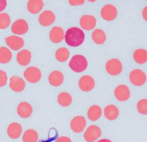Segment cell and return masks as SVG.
Masks as SVG:
<instances>
[{"label": "cell", "instance_id": "6da1fadb", "mask_svg": "<svg viewBox=\"0 0 147 142\" xmlns=\"http://www.w3.org/2000/svg\"><path fill=\"white\" fill-rule=\"evenodd\" d=\"M85 38L84 32L80 28L76 27H71L68 29L65 35L67 44L73 47L80 46L84 42Z\"/></svg>", "mask_w": 147, "mask_h": 142}, {"label": "cell", "instance_id": "7a4b0ae2", "mask_svg": "<svg viewBox=\"0 0 147 142\" xmlns=\"http://www.w3.org/2000/svg\"><path fill=\"white\" fill-rule=\"evenodd\" d=\"M88 66V62L85 56L77 55L71 58L69 62L70 69L77 73H81L85 71Z\"/></svg>", "mask_w": 147, "mask_h": 142}, {"label": "cell", "instance_id": "3957f363", "mask_svg": "<svg viewBox=\"0 0 147 142\" xmlns=\"http://www.w3.org/2000/svg\"><path fill=\"white\" fill-rule=\"evenodd\" d=\"M24 76L28 82L32 83H35L40 80L42 74L38 67L31 66L28 67L25 71Z\"/></svg>", "mask_w": 147, "mask_h": 142}, {"label": "cell", "instance_id": "277c9868", "mask_svg": "<svg viewBox=\"0 0 147 142\" xmlns=\"http://www.w3.org/2000/svg\"><path fill=\"white\" fill-rule=\"evenodd\" d=\"M129 80L133 85L136 86H141L146 82L147 77L142 70L134 69L129 74Z\"/></svg>", "mask_w": 147, "mask_h": 142}, {"label": "cell", "instance_id": "5b68a950", "mask_svg": "<svg viewBox=\"0 0 147 142\" xmlns=\"http://www.w3.org/2000/svg\"><path fill=\"white\" fill-rule=\"evenodd\" d=\"M100 128L96 125H91L87 129L84 137L87 142H94L101 137Z\"/></svg>", "mask_w": 147, "mask_h": 142}, {"label": "cell", "instance_id": "8992f818", "mask_svg": "<svg viewBox=\"0 0 147 142\" xmlns=\"http://www.w3.org/2000/svg\"><path fill=\"white\" fill-rule=\"evenodd\" d=\"M106 70L111 75H118L123 71V65L120 61L118 59L109 60L106 64Z\"/></svg>", "mask_w": 147, "mask_h": 142}, {"label": "cell", "instance_id": "52a82bcc", "mask_svg": "<svg viewBox=\"0 0 147 142\" xmlns=\"http://www.w3.org/2000/svg\"><path fill=\"white\" fill-rule=\"evenodd\" d=\"M87 122L85 118L82 116H77L72 119L70 127L73 131L76 133H80L82 132L86 126Z\"/></svg>", "mask_w": 147, "mask_h": 142}, {"label": "cell", "instance_id": "ba28073f", "mask_svg": "<svg viewBox=\"0 0 147 142\" xmlns=\"http://www.w3.org/2000/svg\"><path fill=\"white\" fill-rule=\"evenodd\" d=\"M101 17L107 21H112L116 19L117 15L116 8L112 4H107L101 10Z\"/></svg>", "mask_w": 147, "mask_h": 142}, {"label": "cell", "instance_id": "9c48e42d", "mask_svg": "<svg viewBox=\"0 0 147 142\" xmlns=\"http://www.w3.org/2000/svg\"><path fill=\"white\" fill-rule=\"evenodd\" d=\"M28 31V25L27 22L24 19H18L12 25V32L15 34H25Z\"/></svg>", "mask_w": 147, "mask_h": 142}, {"label": "cell", "instance_id": "30bf717a", "mask_svg": "<svg viewBox=\"0 0 147 142\" xmlns=\"http://www.w3.org/2000/svg\"><path fill=\"white\" fill-rule=\"evenodd\" d=\"M78 84L82 91L88 92L94 88L95 81L92 77L89 75H84L80 79Z\"/></svg>", "mask_w": 147, "mask_h": 142}, {"label": "cell", "instance_id": "8fae6325", "mask_svg": "<svg viewBox=\"0 0 147 142\" xmlns=\"http://www.w3.org/2000/svg\"><path fill=\"white\" fill-rule=\"evenodd\" d=\"M5 42L12 50L17 51L20 49L24 45L23 39L20 36L12 35L5 38Z\"/></svg>", "mask_w": 147, "mask_h": 142}, {"label": "cell", "instance_id": "7c38bea8", "mask_svg": "<svg viewBox=\"0 0 147 142\" xmlns=\"http://www.w3.org/2000/svg\"><path fill=\"white\" fill-rule=\"evenodd\" d=\"M115 96L120 102L127 100L130 97V90L127 85H118L115 90Z\"/></svg>", "mask_w": 147, "mask_h": 142}, {"label": "cell", "instance_id": "4fadbf2b", "mask_svg": "<svg viewBox=\"0 0 147 142\" xmlns=\"http://www.w3.org/2000/svg\"><path fill=\"white\" fill-rule=\"evenodd\" d=\"M55 15L53 12L50 10H46L43 12L40 15L39 18V23L41 25L47 27L54 23Z\"/></svg>", "mask_w": 147, "mask_h": 142}, {"label": "cell", "instance_id": "5bb4252c", "mask_svg": "<svg viewBox=\"0 0 147 142\" xmlns=\"http://www.w3.org/2000/svg\"><path fill=\"white\" fill-rule=\"evenodd\" d=\"M81 28L85 30H93L96 26V20L92 15H84L80 19Z\"/></svg>", "mask_w": 147, "mask_h": 142}, {"label": "cell", "instance_id": "9a60e30c", "mask_svg": "<svg viewBox=\"0 0 147 142\" xmlns=\"http://www.w3.org/2000/svg\"><path fill=\"white\" fill-rule=\"evenodd\" d=\"M25 82L20 77L13 76L10 78V88L15 92H21L25 88Z\"/></svg>", "mask_w": 147, "mask_h": 142}, {"label": "cell", "instance_id": "2e32d148", "mask_svg": "<svg viewBox=\"0 0 147 142\" xmlns=\"http://www.w3.org/2000/svg\"><path fill=\"white\" fill-rule=\"evenodd\" d=\"M17 111L18 114L22 118H29L32 114L33 108L27 102H22L17 106Z\"/></svg>", "mask_w": 147, "mask_h": 142}, {"label": "cell", "instance_id": "e0dca14e", "mask_svg": "<svg viewBox=\"0 0 147 142\" xmlns=\"http://www.w3.org/2000/svg\"><path fill=\"white\" fill-rule=\"evenodd\" d=\"M22 131V127L20 123L13 122L8 126L7 134L10 138L17 139L21 136Z\"/></svg>", "mask_w": 147, "mask_h": 142}, {"label": "cell", "instance_id": "ac0fdd59", "mask_svg": "<svg viewBox=\"0 0 147 142\" xmlns=\"http://www.w3.org/2000/svg\"><path fill=\"white\" fill-rule=\"evenodd\" d=\"M64 32L61 27H54L50 32L49 37L51 41L55 43H58L64 38Z\"/></svg>", "mask_w": 147, "mask_h": 142}, {"label": "cell", "instance_id": "d6986e66", "mask_svg": "<svg viewBox=\"0 0 147 142\" xmlns=\"http://www.w3.org/2000/svg\"><path fill=\"white\" fill-rule=\"evenodd\" d=\"M17 61L21 66H27L30 64L31 60V53L29 50H21L17 55Z\"/></svg>", "mask_w": 147, "mask_h": 142}, {"label": "cell", "instance_id": "ffe728a7", "mask_svg": "<svg viewBox=\"0 0 147 142\" xmlns=\"http://www.w3.org/2000/svg\"><path fill=\"white\" fill-rule=\"evenodd\" d=\"M49 82L51 85L58 87L62 85L64 81V75L61 72L54 71L50 74L48 77Z\"/></svg>", "mask_w": 147, "mask_h": 142}, {"label": "cell", "instance_id": "44dd1931", "mask_svg": "<svg viewBox=\"0 0 147 142\" xmlns=\"http://www.w3.org/2000/svg\"><path fill=\"white\" fill-rule=\"evenodd\" d=\"M104 114L107 119L113 121L118 118L119 114V111L115 105H109L105 108Z\"/></svg>", "mask_w": 147, "mask_h": 142}, {"label": "cell", "instance_id": "7402d4cb", "mask_svg": "<svg viewBox=\"0 0 147 142\" xmlns=\"http://www.w3.org/2000/svg\"><path fill=\"white\" fill-rule=\"evenodd\" d=\"M43 7V2L41 0H30L27 3V9L32 14L38 13L42 9Z\"/></svg>", "mask_w": 147, "mask_h": 142}, {"label": "cell", "instance_id": "603a6c76", "mask_svg": "<svg viewBox=\"0 0 147 142\" xmlns=\"http://www.w3.org/2000/svg\"><path fill=\"white\" fill-rule=\"evenodd\" d=\"M102 109L98 105H93L89 108L87 112L88 119L92 121H95L101 118L102 115Z\"/></svg>", "mask_w": 147, "mask_h": 142}, {"label": "cell", "instance_id": "cb8c5ba5", "mask_svg": "<svg viewBox=\"0 0 147 142\" xmlns=\"http://www.w3.org/2000/svg\"><path fill=\"white\" fill-rule=\"evenodd\" d=\"M134 61L138 64H143L147 61V50L143 49H138L134 51L133 54Z\"/></svg>", "mask_w": 147, "mask_h": 142}, {"label": "cell", "instance_id": "d4e9b609", "mask_svg": "<svg viewBox=\"0 0 147 142\" xmlns=\"http://www.w3.org/2000/svg\"><path fill=\"white\" fill-rule=\"evenodd\" d=\"M58 104L63 107H67L72 102V97L68 92H61L58 95L57 98Z\"/></svg>", "mask_w": 147, "mask_h": 142}, {"label": "cell", "instance_id": "484cf974", "mask_svg": "<svg viewBox=\"0 0 147 142\" xmlns=\"http://www.w3.org/2000/svg\"><path fill=\"white\" fill-rule=\"evenodd\" d=\"M94 42L97 44H102L106 40V35L105 32L101 29H96L92 35Z\"/></svg>", "mask_w": 147, "mask_h": 142}, {"label": "cell", "instance_id": "4316f807", "mask_svg": "<svg viewBox=\"0 0 147 142\" xmlns=\"http://www.w3.org/2000/svg\"><path fill=\"white\" fill-rule=\"evenodd\" d=\"M12 59V53L10 50L5 46L0 48V63L7 64Z\"/></svg>", "mask_w": 147, "mask_h": 142}, {"label": "cell", "instance_id": "83f0119b", "mask_svg": "<svg viewBox=\"0 0 147 142\" xmlns=\"http://www.w3.org/2000/svg\"><path fill=\"white\" fill-rule=\"evenodd\" d=\"M39 139L38 134L33 129H28L26 131L23 136V142H37Z\"/></svg>", "mask_w": 147, "mask_h": 142}, {"label": "cell", "instance_id": "f1b7e54d", "mask_svg": "<svg viewBox=\"0 0 147 142\" xmlns=\"http://www.w3.org/2000/svg\"><path fill=\"white\" fill-rule=\"evenodd\" d=\"M70 56V52L67 49L65 48H59L56 51L55 57L56 59L60 62H66Z\"/></svg>", "mask_w": 147, "mask_h": 142}, {"label": "cell", "instance_id": "f546056e", "mask_svg": "<svg viewBox=\"0 0 147 142\" xmlns=\"http://www.w3.org/2000/svg\"><path fill=\"white\" fill-rule=\"evenodd\" d=\"M11 22L10 17L7 13H0V30H4L9 27Z\"/></svg>", "mask_w": 147, "mask_h": 142}, {"label": "cell", "instance_id": "4dcf8cb0", "mask_svg": "<svg viewBox=\"0 0 147 142\" xmlns=\"http://www.w3.org/2000/svg\"><path fill=\"white\" fill-rule=\"evenodd\" d=\"M137 109L140 114H143V115H147V99H142L138 102V103L137 104Z\"/></svg>", "mask_w": 147, "mask_h": 142}, {"label": "cell", "instance_id": "1f68e13d", "mask_svg": "<svg viewBox=\"0 0 147 142\" xmlns=\"http://www.w3.org/2000/svg\"><path fill=\"white\" fill-rule=\"evenodd\" d=\"M7 75L5 72L0 70V87H4L7 82Z\"/></svg>", "mask_w": 147, "mask_h": 142}, {"label": "cell", "instance_id": "d6a6232c", "mask_svg": "<svg viewBox=\"0 0 147 142\" xmlns=\"http://www.w3.org/2000/svg\"><path fill=\"white\" fill-rule=\"evenodd\" d=\"M55 142H72L71 139L68 137L62 136L56 139Z\"/></svg>", "mask_w": 147, "mask_h": 142}, {"label": "cell", "instance_id": "836d02e7", "mask_svg": "<svg viewBox=\"0 0 147 142\" xmlns=\"http://www.w3.org/2000/svg\"><path fill=\"white\" fill-rule=\"evenodd\" d=\"M7 2L6 0H0V12L3 11L7 7Z\"/></svg>", "mask_w": 147, "mask_h": 142}, {"label": "cell", "instance_id": "e575fe53", "mask_svg": "<svg viewBox=\"0 0 147 142\" xmlns=\"http://www.w3.org/2000/svg\"><path fill=\"white\" fill-rule=\"evenodd\" d=\"M85 2V1H69V3L72 6L84 4Z\"/></svg>", "mask_w": 147, "mask_h": 142}, {"label": "cell", "instance_id": "d590c367", "mask_svg": "<svg viewBox=\"0 0 147 142\" xmlns=\"http://www.w3.org/2000/svg\"><path fill=\"white\" fill-rule=\"evenodd\" d=\"M97 142H112L111 141L109 140L108 139H102L101 140L98 141Z\"/></svg>", "mask_w": 147, "mask_h": 142}]
</instances>
